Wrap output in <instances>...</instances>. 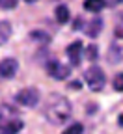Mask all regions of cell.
<instances>
[{"instance_id": "5b68a950", "label": "cell", "mask_w": 123, "mask_h": 134, "mask_svg": "<svg viewBox=\"0 0 123 134\" xmlns=\"http://www.w3.org/2000/svg\"><path fill=\"white\" fill-rule=\"evenodd\" d=\"M17 69H19V63H17V60H13V58H6V60L0 62V76L2 78L15 76Z\"/></svg>"}, {"instance_id": "7c38bea8", "label": "cell", "mask_w": 123, "mask_h": 134, "mask_svg": "<svg viewBox=\"0 0 123 134\" xmlns=\"http://www.w3.org/2000/svg\"><path fill=\"white\" fill-rule=\"evenodd\" d=\"M30 37H32V41H38V43H50V36L41 30H34L30 34Z\"/></svg>"}, {"instance_id": "ba28073f", "label": "cell", "mask_w": 123, "mask_h": 134, "mask_svg": "<svg viewBox=\"0 0 123 134\" xmlns=\"http://www.w3.org/2000/svg\"><path fill=\"white\" fill-rule=\"evenodd\" d=\"M101 28H103V21H101V19H93V21H90V23H88V26H86L88 37H97V36H99V32H101Z\"/></svg>"}, {"instance_id": "8992f818", "label": "cell", "mask_w": 123, "mask_h": 134, "mask_svg": "<svg viewBox=\"0 0 123 134\" xmlns=\"http://www.w3.org/2000/svg\"><path fill=\"white\" fill-rule=\"evenodd\" d=\"M80 52H82V41H75L67 47V58L73 65H78L80 62Z\"/></svg>"}, {"instance_id": "5bb4252c", "label": "cell", "mask_w": 123, "mask_h": 134, "mask_svg": "<svg viewBox=\"0 0 123 134\" xmlns=\"http://www.w3.org/2000/svg\"><path fill=\"white\" fill-rule=\"evenodd\" d=\"M82 132H84V127L80 123H73L71 127H67L62 134H82Z\"/></svg>"}, {"instance_id": "ffe728a7", "label": "cell", "mask_w": 123, "mask_h": 134, "mask_svg": "<svg viewBox=\"0 0 123 134\" xmlns=\"http://www.w3.org/2000/svg\"><path fill=\"white\" fill-rule=\"evenodd\" d=\"M26 2H36V0H26Z\"/></svg>"}, {"instance_id": "4fadbf2b", "label": "cell", "mask_w": 123, "mask_h": 134, "mask_svg": "<svg viewBox=\"0 0 123 134\" xmlns=\"http://www.w3.org/2000/svg\"><path fill=\"white\" fill-rule=\"evenodd\" d=\"M56 21L62 23V24L69 21V8H65V6H58L56 8Z\"/></svg>"}, {"instance_id": "ac0fdd59", "label": "cell", "mask_w": 123, "mask_h": 134, "mask_svg": "<svg viewBox=\"0 0 123 134\" xmlns=\"http://www.w3.org/2000/svg\"><path fill=\"white\" fill-rule=\"evenodd\" d=\"M82 23H84V21H82V19H80V17H78V19L75 21V24H73V28H75V30H78V28H82Z\"/></svg>"}, {"instance_id": "9c48e42d", "label": "cell", "mask_w": 123, "mask_h": 134, "mask_svg": "<svg viewBox=\"0 0 123 134\" xmlns=\"http://www.w3.org/2000/svg\"><path fill=\"white\" fill-rule=\"evenodd\" d=\"M103 8H106V0H84V9L88 11H101Z\"/></svg>"}, {"instance_id": "7a4b0ae2", "label": "cell", "mask_w": 123, "mask_h": 134, "mask_svg": "<svg viewBox=\"0 0 123 134\" xmlns=\"http://www.w3.org/2000/svg\"><path fill=\"white\" fill-rule=\"evenodd\" d=\"M84 78H86V82H88V86H90L92 91H101L104 88V82H106V76H104L103 69L97 67V65L90 67V69L86 71Z\"/></svg>"}, {"instance_id": "e0dca14e", "label": "cell", "mask_w": 123, "mask_h": 134, "mask_svg": "<svg viewBox=\"0 0 123 134\" xmlns=\"http://www.w3.org/2000/svg\"><path fill=\"white\" fill-rule=\"evenodd\" d=\"M17 4V0H0V8L2 9H13Z\"/></svg>"}, {"instance_id": "2e32d148", "label": "cell", "mask_w": 123, "mask_h": 134, "mask_svg": "<svg viewBox=\"0 0 123 134\" xmlns=\"http://www.w3.org/2000/svg\"><path fill=\"white\" fill-rule=\"evenodd\" d=\"M97 56H99V54H97V47H95V45H90V47L86 48V58L90 60V62L97 60Z\"/></svg>"}, {"instance_id": "30bf717a", "label": "cell", "mask_w": 123, "mask_h": 134, "mask_svg": "<svg viewBox=\"0 0 123 134\" xmlns=\"http://www.w3.org/2000/svg\"><path fill=\"white\" fill-rule=\"evenodd\" d=\"M9 37H11V24H9V21H0V45L8 43Z\"/></svg>"}, {"instance_id": "277c9868", "label": "cell", "mask_w": 123, "mask_h": 134, "mask_svg": "<svg viewBox=\"0 0 123 134\" xmlns=\"http://www.w3.org/2000/svg\"><path fill=\"white\" fill-rule=\"evenodd\" d=\"M47 73H49L50 76L58 78V80H63V78H67L69 75H71V67L62 65L60 62L52 60V62H49V63H47Z\"/></svg>"}, {"instance_id": "3957f363", "label": "cell", "mask_w": 123, "mask_h": 134, "mask_svg": "<svg viewBox=\"0 0 123 134\" xmlns=\"http://www.w3.org/2000/svg\"><path fill=\"white\" fill-rule=\"evenodd\" d=\"M15 100L23 106H28V108H34L38 103H39V91L36 88H26V90H21L19 93L15 95Z\"/></svg>"}, {"instance_id": "d6986e66", "label": "cell", "mask_w": 123, "mask_h": 134, "mask_svg": "<svg viewBox=\"0 0 123 134\" xmlns=\"http://www.w3.org/2000/svg\"><path fill=\"white\" fill-rule=\"evenodd\" d=\"M117 123H119V125H121V127H123V114H121V115H119V117H117Z\"/></svg>"}, {"instance_id": "8fae6325", "label": "cell", "mask_w": 123, "mask_h": 134, "mask_svg": "<svg viewBox=\"0 0 123 134\" xmlns=\"http://www.w3.org/2000/svg\"><path fill=\"white\" fill-rule=\"evenodd\" d=\"M23 129V121L21 119H11V121H8L6 123V127H4V130H2V134H17Z\"/></svg>"}, {"instance_id": "6da1fadb", "label": "cell", "mask_w": 123, "mask_h": 134, "mask_svg": "<svg viewBox=\"0 0 123 134\" xmlns=\"http://www.w3.org/2000/svg\"><path fill=\"white\" fill-rule=\"evenodd\" d=\"M45 115L52 125H63L71 117V103L60 93H52L47 100Z\"/></svg>"}, {"instance_id": "52a82bcc", "label": "cell", "mask_w": 123, "mask_h": 134, "mask_svg": "<svg viewBox=\"0 0 123 134\" xmlns=\"http://www.w3.org/2000/svg\"><path fill=\"white\" fill-rule=\"evenodd\" d=\"M11 119H15V110L11 106H0V134H2L6 123Z\"/></svg>"}, {"instance_id": "9a60e30c", "label": "cell", "mask_w": 123, "mask_h": 134, "mask_svg": "<svg viewBox=\"0 0 123 134\" xmlns=\"http://www.w3.org/2000/svg\"><path fill=\"white\" fill-rule=\"evenodd\" d=\"M112 86L116 91H123V73H117L114 76V82H112Z\"/></svg>"}]
</instances>
